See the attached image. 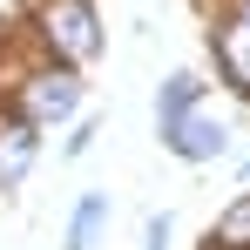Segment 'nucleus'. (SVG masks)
<instances>
[{
  "mask_svg": "<svg viewBox=\"0 0 250 250\" xmlns=\"http://www.w3.org/2000/svg\"><path fill=\"white\" fill-rule=\"evenodd\" d=\"M27 163H34V135H27V128H0V189L21 183Z\"/></svg>",
  "mask_w": 250,
  "mask_h": 250,
  "instance_id": "39448f33",
  "label": "nucleus"
},
{
  "mask_svg": "<svg viewBox=\"0 0 250 250\" xmlns=\"http://www.w3.org/2000/svg\"><path fill=\"white\" fill-rule=\"evenodd\" d=\"M189 95H196V82H189V75H176V82H169V95H163V128L189 108Z\"/></svg>",
  "mask_w": 250,
  "mask_h": 250,
  "instance_id": "0eeeda50",
  "label": "nucleus"
},
{
  "mask_svg": "<svg viewBox=\"0 0 250 250\" xmlns=\"http://www.w3.org/2000/svg\"><path fill=\"white\" fill-rule=\"evenodd\" d=\"M95 230H102V196L82 203V216H75V244H68V250H88V244H95Z\"/></svg>",
  "mask_w": 250,
  "mask_h": 250,
  "instance_id": "6e6552de",
  "label": "nucleus"
},
{
  "mask_svg": "<svg viewBox=\"0 0 250 250\" xmlns=\"http://www.w3.org/2000/svg\"><path fill=\"white\" fill-rule=\"evenodd\" d=\"M47 41L61 47L68 61H88L95 54V14H88V0H54L47 7Z\"/></svg>",
  "mask_w": 250,
  "mask_h": 250,
  "instance_id": "f257e3e1",
  "label": "nucleus"
},
{
  "mask_svg": "<svg viewBox=\"0 0 250 250\" xmlns=\"http://www.w3.org/2000/svg\"><path fill=\"white\" fill-rule=\"evenodd\" d=\"M75 95H82V88L68 82V75H41V82L27 88V115H34V122H61V115L75 108Z\"/></svg>",
  "mask_w": 250,
  "mask_h": 250,
  "instance_id": "20e7f679",
  "label": "nucleus"
},
{
  "mask_svg": "<svg viewBox=\"0 0 250 250\" xmlns=\"http://www.w3.org/2000/svg\"><path fill=\"white\" fill-rule=\"evenodd\" d=\"M163 135L183 149V156H216V149L230 142V135H223V122H209V115H189V108H183V115H176Z\"/></svg>",
  "mask_w": 250,
  "mask_h": 250,
  "instance_id": "f03ea898",
  "label": "nucleus"
},
{
  "mask_svg": "<svg viewBox=\"0 0 250 250\" xmlns=\"http://www.w3.org/2000/svg\"><path fill=\"white\" fill-rule=\"evenodd\" d=\"M216 244H230V250H250V196H244L237 209H230L223 223H216Z\"/></svg>",
  "mask_w": 250,
  "mask_h": 250,
  "instance_id": "423d86ee",
  "label": "nucleus"
},
{
  "mask_svg": "<svg viewBox=\"0 0 250 250\" xmlns=\"http://www.w3.org/2000/svg\"><path fill=\"white\" fill-rule=\"evenodd\" d=\"M216 61H223V75L237 88H250V0H244V14L216 34Z\"/></svg>",
  "mask_w": 250,
  "mask_h": 250,
  "instance_id": "7ed1b4c3",
  "label": "nucleus"
}]
</instances>
